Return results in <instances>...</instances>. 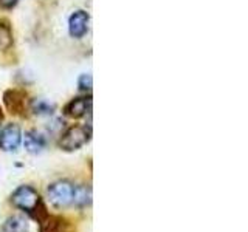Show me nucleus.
<instances>
[{
  "label": "nucleus",
  "mask_w": 248,
  "mask_h": 232,
  "mask_svg": "<svg viewBox=\"0 0 248 232\" xmlns=\"http://www.w3.org/2000/svg\"><path fill=\"white\" fill-rule=\"evenodd\" d=\"M10 201L14 207L20 209L22 212L28 214L30 217H34L39 221H44V218L48 217V212H46L44 201L41 198V193L28 184L19 186L11 193Z\"/></svg>",
  "instance_id": "obj_1"
},
{
  "label": "nucleus",
  "mask_w": 248,
  "mask_h": 232,
  "mask_svg": "<svg viewBox=\"0 0 248 232\" xmlns=\"http://www.w3.org/2000/svg\"><path fill=\"white\" fill-rule=\"evenodd\" d=\"M73 190L75 186L72 181L68 180H58L48 186L46 189V197L51 206L56 209H65L68 206H72L73 201Z\"/></svg>",
  "instance_id": "obj_2"
},
{
  "label": "nucleus",
  "mask_w": 248,
  "mask_h": 232,
  "mask_svg": "<svg viewBox=\"0 0 248 232\" xmlns=\"http://www.w3.org/2000/svg\"><path fill=\"white\" fill-rule=\"evenodd\" d=\"M92 129L87 126H73L67 129L59 139V147L65 152L79 150L90 141Z\"/></svg>",
  "instance_id": "obj_3"
},
{
  "label": "nucleus",
  "mask_w": 248,
  "mask_h": 232,
  "mask_svg": "<svg viewBox=\"0 0 248 232\" xmlns=\"http://www.w3.org/2000/svg\"><path fill=\"white\" fill-rule=\"evenodd\" d=\"M22 144V130L17 124H6L0 130V149L3 152H16Z\"/></svg>",
  "instance_id": "obj_4"
},
{
  "label": "nucleus",
  "mask_w": 248,
  "mask_h": 232,
  "mask_svg": "<svg viewBox=\"0 0 248 232\" xmlns=\"http://www.w3.org/2000/svg\"><path fill=\"white\" fill-rule=\"evenodd\" d=\"M90 15L87 11L78 10L75 11L68 19V33L75 39H82L89 31Z\"/></svg>",
  "instance_id": "obj_5"
},
{
  "label": "nucleus",
  "mask_w": 248,
  "mask_h": 232,
  "mask_svg": "<svg viewBox=\"0 0 248 232\" xmlns=\"http://www.w3.org/2000/svg\"><path fill=\"white\" fill-rule=\"evenodd\" d=\"M22 138H23V147H25V150L31 155L41 153L46 147L45 135H42L41 131H37V130H28L25 131V136H22Z\"/></svg>",
  "instance_id": "obj_6"
},
{
  "label": "nucleus",
  "mask_w": 248,
  "mask_h": 232,
  "mask_svg": "<svg viewBox=\"0 0 248 232\" xmlns=\"http://www.w3.org/2000/svg\"><path fill=\"white\" fill-rule=\"evenodd\" d=\"M92 108V99L90 98H76L72 99L70 102L65 105L64 113L70 118H82L84 115H87Z\"/></svg>",
  "instance_id": "obj_7"
},
{
  "label": "nucleus",
  "mask_w": 248,
  "mask_h": 232,
  "mask_svg": "<svg viewBox=\"0 0 248 232\" xmlns=\"http://www.w3.org/2000/svg\"><path fill=\"white\" fill-rule=\"evenodd\" d=\"M72 204H75L79 209H84L92 204V188L90 186H85V184L75 186Z\"/></svg>",
  "instance_id": "obj_8"
},
{
  "label": "nucleus",
  "mask_w": 248,
  "mask_h": 232,
  "mask_svg": "<svg viewBox=\"0 0 248 232\" xmlns=\"http://www.w3.org/2000/svg\"><path fill=\"white\" fill-rule=\"evenodd\" d=\"M2 232H30V223L22 215H11L5 220Z\"/></svg>",
  "instance_id": "obj_9"
},
{
  "label": "nucleus",
  "mask_w": 248,
  "mask_h": 232,
  "mask_svg": "<svg viewBox=\"0 0 248 232\" xmlns=\"http://www.w3.org/2000/svg\"><path fill=\"white\" fill-rule=\"evenodd\" d=\"M31 110L37 116H51L54 112V105L45 99H34L31 104Z\"/></svg>",
  "instance_id": "obj_10"
},
{
  "label": "nucleus",
  "mask_w": 248,
  "mask_h": 232,
  "mask_svg": "<svg viewBox=\"0 0 248 232\" xmlns=\"http://www.w3.org/2000/svg\"><path fill=\"white\" fill-rule=\"evenodd\" d=\"M78 85H79V90L90 91V88H92V76L90 74H81L79 79H78Z\"/></svg>",
  "instance_id": "obj_11"
},
{
  "label": "nucleus",
  "mask_w": 248,
  "mask_h": 232,
  "mask_svg": "<svg viewBox=\"0 0 248 232\" xmlns=\"http://www.w3.org/2000/svg\"><path fill=\"white\" fill-rule=\"evenodd\" d=\"M11 44V33L10 29L0 25V46H8Z\"/></svg>",
  "instance_id": "obj_12"
},
{
  "label": "nucleus",
  "mask_w": 248,
  "mask_h": 232,
  "mask_svg": "<svg viewBox=\"0 0 248 232\" xmlns=\"http://www.w3.org/2000/svg\"><path fill=\"white\" fill-rule=\"evenodd\" d=\"M16 3H17V0H0V5L3 8H13Z\"/></svg>",
  "instance_id": "obj_13"
}]
</instances>
